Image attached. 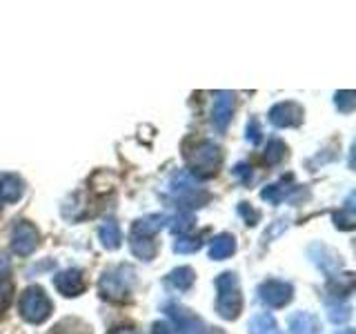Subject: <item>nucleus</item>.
Listing matches in <instances>:
<instances>
[{
  "label": "nucleus",
  "instance_id": "412c9836",
  "mask_svg": "<svg viewBox=\"0 0 356 334\" xmlns=\"http://www.w3.org/2000/svg\"><path fill=\"white\" fill-rule=\"evenodd\" d=\"M289 189L292 187H287L285 185V178L281 183H274V185H267L263 192H261V198L263 200H267V203H272V205H278L281 200L289 194Z\"/></svg>",
  "mask_w": 356,
  "mask_h": 334
},
{
  "label": "nucleus",
  "instance_id": "5701e85b",
  "mask_svg": "<svg viewBox=\"0 0 356 334\" xmlns=\"http://www.w3.org/2000/svg\"><path fill=\"white\" fill-rule=\"evenodd\" d=\"M192 228H194V216L187 214V212H183V214H178L170 221V230L174 234H178V237H185Z\"/></svg>",
  "mask_w": 356,
  "mask_h": 334
},
{
  "label": "nucleus",
  "instance_id": "7ed1b4c3",
  "mask_svg": "<svg viewBox=\"0 0 356 334\" xmlns=\"http://www.w3.org/2000/svg\"><path fill=\"white\" fill-rule=\"evenodd\" d=\"M216 312L227 321H234L243 310V296L238 287V278L234 272H222L216 278Z\"/></svg>",
  "mask_w": 356,
  "mask_h": 334
},
{
  "label": "nucleus",
  "instance_id": "dca6fc26",
  "mask_svg": "<svg viewBox=\"0 0 356 334\" xmlns=\"http://www.w3.org/2000/svg\"><path fill=\"white\" fill-rule=\"evenodd\" d=\"M22 192H25V187H22L20 178L14 174H5L0 178V207H3V203H16Z\"/></svg>",
  "mask_w": 356,
  "mask_h": 334
},
{
  "label": "nucleus",
  "instance_id": "aec40b11",
  "mask_svg": "<svg viewBox=\"0 0 356 334\" xmlns=\"http://www.w3.org/2000/svg\"><path fill=\"white\" fill-rule=\"evenodd\" d=\"M250 334H281V330H278L272 315L261 312L250 321Z\"/></svg>",
  "mask_w": 356,
  "mask_h": 334
},
{
  "label": "nucleus",
  "instance_id": "9d476101",
  "mask_svg": "<svg viewBox=\"0 0 356 334\" xmlns=\"http://www.w3.org/2000/svg\"><path fill=\"white\" fill-rule=\"evenodd\" d=\"M54 285L56 289L63 294V296H78L85 292V276L81 270H76V267H70V270H63L54 276Z\"/></svg>",
  "mask_w": 356,
  "mask_h": 334
},
{
  "label": "nucleus",
  "instance_id": "423d86ee",
  "mask_svg": "<svg viewBox=\"0 0 356 334\" xmlns=\"http://www.w3.org/2000/svg\"><path fill=\"white\" fill-rule=\"evenodd\" d=\"M165 315L172 319L176 326L178 334H205V326L192 310H187L178 303H167L165 305Z\"/></svg>",
  "mask_w": 356,
  "mask_h": 334
},
{
  "label": "nucleus",
  "instance_id": "f704fd0d",
  "mask_svg": "<svg viewBox=\"0 0 356 334\" xmlns=\"http://www.w3.org/2000/svg\"><path fill=\"white\" fill-rule=\"evenodd\" d=\"M339 334H354V330H343V332H339Z\"/></svg>",
  "mask_w": 356,
  "mask_h": 334
},
{
  "label": "nucleus",
  "instance_id": "393cba45",
  "mask_svg": "<svg viewBox=\"0 0 356 334\" xmlns=\"http://www.w3.org/2000/svg\"><path fill=\"white\" fill-rule=\"evenodd\" d=\"M356 94L352 92V89H341V92H337V107H339V111H343V114H350V111L354 109V105H356V98H354Z\"/></svg>",
  "mask_w": 356,
  "mask_h": 334
},
{
  "label": "nucleus",
  "instance_id": "cd10ccee",
  "mask_svg": "<svg viewBox=\"0 0 356 334\" xmlns=\"http://www.w3.org/2000/svg\"><path fill=\"white\" fill-rule=\"evenodd\" d=\"M334 223H337V228L341 230H354V209H341L334 214Z\"/></svg>",
  "mask_w": 356,
  "mask_h": 334
},
{
  "label": "nucleus",
  "instance_id": "c756f323",
  "mask_svg": "<svg viewBox=\"0 0 356 334\" xmlns=\"http://www.w3.org/2000/svg\"><path fill=\"white\" fill-rule=\"evenodd\" d=\"M238 212H241V216L248 221V225H256V223H259V218H261L259 212H256L254 207H250L248 203H241L238 205Z\"/></svg>",
  "mask_w": 356,
  "mask_h": 334
},
{
  "label": "nucleus",
  "instance_id": "39448f33",
  "mask_svg": "<svg viewBox=\"0 0 356 334\" xmlns=\"http://www.w3.org/2000/svg\"><path fill=\"white\" fill-rule=\"evenodd\" d=\"M170 192L181 200V203H187V207H200L209 200V194L198 185V181L189 172H176L172 176Z\"/></svg>",
  "mask_w": 356,
  "mask_h": 334
},
{
  "label": "nucleus",
  "instance_id": "2eb2a0df",
  "mask_svg": "<svg viewBox=\"0 0 356 334\" xmlns=\"http://www.w3.org/2000/svg\"><path fill=\"white\" fill-rule=\"evenodd\" d=\"M234 252H236V239L232 234H218L209 243V256L214 261H225Z\"/></svg>",
  "mask_w": 356,
  "mask_h": 334
},
{
  "label": "nucleus",
  "instance_id": "0eeeda50",
  "mask_svg": "<svg viewBox=\"0 0 356 334\" xmlns=\"http://www.w3.org/2000/svg\"><path fill=\"white\" fill-rule=\"evenodd\" d=\"M294 296V289L285 281H276V278H270V281H263L259 285V299L267 308H285Z\"/></svg>",
  "mask_w": 356,
  "mask_h": 334
},
{
  "label": "nucleus",
  "instance_id": "72a5a7b5",
  "mask_svg": "<svg viewBox=\"0 0 356 334\" xmlns=\"http://www.w3.org/2000/svg\"><path fill=\"white\" fill-rule=\"evenodd\" d=\"M5 267H7V261L3 259V256H0V270H5Z\"/></svg>",
  "mask_w": 356,
  "mask_h": 334
},
{
  "label": "nucleus",
  "instance_id": "1a4fd4ad",
  "mask_svg": "<svg viewBox=\"0 0 356 334\" xmlns=\"http://www.w3.org/2000/svg\"><path fill=\"white\" fill-rule=\"evenodd\" d=\"M305 111L294 100H287V103H278L270 109V120L276 127H298L303 122Z\"/></svg>",
  "mask_w": 356,
  "mask_h": 334
},
{
  "label": "nucleus",
  "instance_id": "20e7f679",
  "mask_svg": "<svg viewBox=\"0 0 356 334\" xmlns=\"http://www.w3.org/2000/svg\"><path fill=\"white\" fill-rule=\"evenodd\" d=\"M51 310H54V305H51L49 296L44 294L42 287L31 285V287L25 289V292H22V296H20V315L25 321L42 323V321L49 319Z\"/></svg>",
  "mask_w": 356,
  "mask_h": 334
},
{
  "label": "nucleus",
  "instance_id": "6e6552de",
  "mask_svg": "<svg viewBox=\"0 0 356 334\" xmlns=\"http://www.w3.org/2000/svg\"><path fill=\"white\" fill-rule=\"evenodd\" d=\"M38 241H40L38 230L27 221H18L14 230H11V250L18 256H29L38 248Z\"/></svg>",
  "mask_w": 356,
  "mask_h": 334
},
{
  "label": "nucleus",
  "instance_id": "9b49d317",
  "mask_svg": "<svg viewBox=\"0 0 356 334\" xmlns=\"http://www.w3.org/2000/svg\"><path fill=\"white\" fill-rule=\"evenodd\" d=\"M234 114V94L232 92H216L214 105H211V122L218 132H225Z\"/></svg>",
  "mask_w": 356,
  "mask_h": 334
},
{
  "label": "nucleus",
  "instance_id": "f257e3e1",
  "mask_svg": "<svg viewBox=\"0 0 356 334\" xmlns=\"http://www.w3.org/2000/svg\"><path fill=\"white\" fill-rule=\"evenodd\" d=\"M185 159L189 165V174L198 178H209L218 172L222 163V152L216 143L211 141H198L192 148H187Z\"/></svg>",
  "mask_w": 356,
  "mask_h": 334
},
{
  "label": "nucleus",
  "instance_id": "b1692460",
  "mask_svg": "<svg viewBox=\"0 0 356 334\" xmlns=\"http://www.w3.org/2000/svg\"><path fill=\"white\" fill-rule=\"evenodd\" d=\"M327 317H330V321L332 323H345L350 317H352V310H350V305H345V303H330L327 305Z\"/></svg>",
  "mask_w": 356,
  "mask_h": 334
},
{
  "label": "nucleus",
  "instance_id": "f3484780",
  "mask_svg": "<svg viewBox=\"0 0 356 334\" xmlns=\"http://www.w3.org/2000/svg\"><path fill=\"white\" fill-rule=\"evenodd\" d=\"M194 270L192 267H176V270H172L170 274H167V285H170L172 289H176V292H185V289H189L194 285Z\"/></svg>",
  "mask_w": 356,
  "mask_h": 334
},
{
  "label": "nucleus",
  "instance_id": "4be33fe9",
  "mask_svg": "<svg viewBox=\"0 0 356 334\" xmlns=\"http://www.w3.org/2000/svg\"><path fill=\"white\" fill-rule=\"evenodd\" d=\"M287 156V145L283 143V141H278V138H274V141H270L267 143V150H265V161L270 163V165H278L283 159Z\"/></svg>",
  "mask_w": 356,
  "mask_h": 334
},
{
  "label": "nucleus",
  "instance_id": "c85d7f7f",
  "mask_svg": "<svg viewBox=\"0 0 356 334\" xmlns=\"http://www.w3.org/2000/svg\"><path fill=\"white\" fill-rule=\"evenodd\" d=\"M261 125H259V118H252L250 122H248V134H245V136H248V141L252 143V145H259L261 143Z\"/></svg>",
  "mask_w": 356,
  "mask_h": 334
},
{
  "label": "nucleus",
  "instance_id": "ddd939ff",
  "mask_svg": "<svg viewBox=\"0 0 356 334\" xmlns=\"http://www.w3.org/2000/svg\"><path fill=\"white\" fill-rule=\"evenodd\" d=\"M309 256H312V261H314L323 272H327L330 276L341 265V256H337L330 248H325V245H312Z\"/></svg>",
  "mask_w": 356,
  "mask_h": 334
},
{
  "label": "nucleus",
  "instance_id": "6ab92c4d",
  "mask_svg": "<svg viewBox=\"0 0 356 334\" xmlns=\"http://www.w3.org/2000/svg\"><path fill=\"white\" fill-rule=\"evenodd\" d=\"M167 221H170V218L163 216V214H149V216H145V218L134 223L131 232L134 234H143V237H154V234L159 232Z\"/></svg>",
  "mask_w": 356,
  "mask_h": 334
},
{
  "label": "nucleus",
  "instance_id": "bb28decb",
  "mask_svg": "<svg viewBox=\"0 0 356 334\" xmlns=\"http://www.w3.org/2000/svg\"><path fill=\"white\" fill-rule=\"evenodd\" d=\"M11 296H14V283L9 278H0V315L9 308Z\"/></svg>",
  "mask_w": 356,
  "mask_h": 334
},
{
  "label": "nucleus",
  "instance_id": "f8f14e48",
  "mask_svg": "<svg viewBox=\"0 0 356 334\" xmlns=\"http://www.w3.org/2000/svg\"><path fill=\"white\" fill-rule=\"evenodd\" d=\"M287 328L289 334H318L321 323L312 312H296V315L289 317Z\"/></svg>",
  "mask_w": 356,
  "mask_h": 334
},
{
  "label": "nucleus",
  "instance_id": "f03ea898",
  "mask_svg": "<svg viewBox=\"0 0 356 334\" xmlns=\"http://www.w3.org/2000/svg\"><path fill=\"white\" fill-rule=\"evenodd\" d=\"M134 276H136V272L129 265L107 267L98 281L100 296L109 301H127L134 287Z\"/></svg>",
  "mask_w": 356,
  "mask_h": 334
},
{
  "label": "nucleus",
  "instance_id": "a211bd4d",
  "mask_svg": "<svg viewBox=\"0 0 356 334\" xmlns=\"http://www.w3.org/2000/svg\"><path fill=\"white\" fill-rule=\"evenodd\" d=\"M98 237L103 241V245L107 250H118L120 248V241H122V234H120V228L114 218H107L103 225L98 230Z\"/></svg>",
  "mask_w": 356,
  "mask_h": 334
},
{
  "label": "nucleus",
  "instance_id": "a878e982",
  "mask_svg": "<svg viewBox=\"0 0 356 334\" xmlns=\"http://www.w3.org/2000/svg\"><path fill=\"white\" fill-rule=\"evenodd\" d=\"M200 250V239L196 237H178V241L174 243V252L178 254H192Z\"/></svg>",
  "mask_w": 356,
  "mask_h": 334
},
{
  "label": "nucleus",
  "instance_id": "2f4dec72",
  "mask_svg": "<svg viewBox=\"0 0 356 334\" xmlns=\"http://www.w3.org/2000/svg\"><path fill=\"white\" fill-rule=\"evenodd\" d=\"M152 334H174L172 332V328L170 326H167V323H154V326H152Z\"/></svg>",
  "mask_w": 356,
  "mask_h": 334
},
{
  "label": "nucleus",
  "instance_id": "473e14b6",
  "mask_svg": "<svg viewBox=\"0 0 356 334\" xmlns=\"http://www.w3.org/2000/svg\"><path fill=\"white\" fill-rule=\"evenodd\" d=\"M109 334H138V332H136V330H131V328H122V326H120V328H114Z\"/></svg>",
  "mask_w": 356,
  "mask_h": 334
},
{
  "label": "nucleus",
  "instance_id": "7c9ffc66",
  "mask_svg": "<svg viewBox=\"0 0 356 334\" xmlns=\"http://www.w3.org/2000/svg\"><path fill=\"white\" fill-rule=\"evenodd\" d=\"M234 176L241 178L243 183H250L252 181V167L245 165V163H238L236 167H234Z\"/></svg>",
  "mask_w": 356,
  "mask_h": 334
},
{
  "label": "nucleus",
  "instance_id": "4468645a",
  "mask_svg": "<svg viewBox=\"0 0 356 334\" xmlns=\"http://www.w3.org/2000/svg\"><path fill=\"white\" fill-rule=\"evenodd\" d=\"M129 250L134 252V256H138L143 261H152L159 248H156L154 237H143V234H129Z\"/></svg>",
  "mask_w": 356,
  "mask_h": 334
}]
</instances>
